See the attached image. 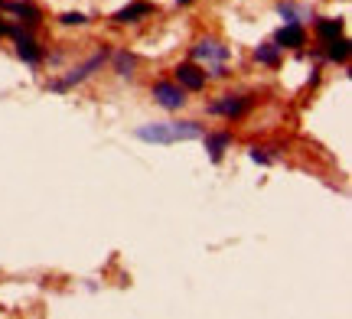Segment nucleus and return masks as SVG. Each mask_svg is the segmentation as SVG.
Returning <instances> with one entry per match:
<instances>
[{"label":"nucleus","mask_w":352,"mask_h":319,"mask_svg":"<svg viewBox=\"0 0 352 319\" xmlns=\"http://www.w3.org/2000/svg\"><path fill=\"white\" fill-rule=\"evenodd\" d=\"M140 141L147 143H179V141H199L202 128L196 121H166V124H144L138 130Z\"/></svg>","instance_id":"f257e3e1"},{"label":"nucleus","mask_w":352,"mask_h":319,"mask_svg":"<svg viewBox=\"0 0 352 319\" xmlns=\"http://www.w3.org/2000/svg\"><path fill=\"white\" fill-rule=\"evenodd\" d=\"M104 59H108V52H104V49L95 52V56H91V59H88L85 65H78V69H72V72H69L65 78H59V82H52V91H69L72 85H78V82H85V78L91 75L95 69H101V62H104Z\"/></svg>","instance_id":"f03ea898"},{"label":"nucleus","mask_w":352,"mask_h":319,"mask_svg":"<svg viewBox=\"0 0 352 319\" xmlns=\"http://www.w3.org/2000/svg\"><path fill=\"white\" fill-rule=\"evenodd\" d=\"M153 98H157V104L166 108V111H179V108L186 104V91L179 88L176 82H157V85H153Z\"/></svg>","instance_id":"7ed1b4c3"},{"label":"nucleus","mask_w":352,"mask_h":319,"mask_svg":"<svg viewBox=\"0 0 352 319\" xmlns=\"http://www.w3.org/2000/svg\"><path fill=\"white\" fill-rule=\"evenodd\" d=\"M252 104H254V98H245V95H241V98L239 95H222L219 102H212L209 111H212V115H222V117H241Z\"/></svg>","instance_id":"20e7f679"},{"label":"nucleus","mask_w":352,"mask_h":319,"mask_svg":"<svg viewBox=\"0 0 352 319\" xmlns=\"http://www.w3.org/2000/svg\"><path fill=\"white\" fill-rule=\"evenodd\" d=\"M173 72H176V85H179V88H189V91L206 88V72H202L199 65L183 62V65H176Z\"/></svg>","instance_id":"39448f33"},{"label":"nucleus","mask_w":352,"mask_h":319,"mask_svg":"<svg viewBox=\"0 0 352 319\" xmlns=\"http://www.w3.org/2000/svg\"><path fill=\"white\" fill-rule=\"evenodd\" d=\"M192 56H196V62H226L228 59V46H219L215 39H202L192 46Z\"/></svg>","instance_id":"423d86ee"},{"label":"nucleus","mask_w":352,"mask_h":319,"mask_svg":"<svg viewBox=\"0 0 352 319\" xmlns=\"http://www.w3.org/2000/svg\"><path fill=\"white\" fill-rule=\"evenodd\" d=\"M153 10H157V7L147 3V0H134V3H127L124 10L114 13V23H138V20H144V16H151Z\"/></svg>","instance_id":"0eeeda50"},{"label":"nucleus","mask_w":352,"mask_h":319,"mask_svg":"<svg viewBox=\"0 0 352 319\" xmlns=\"http://www.w3.org/2000/svg\"><path fill=\"white\" fill-rule=\"evenodd\" d=\"M7 33H13V36H16V52H20V59H23V62L36 65L39 59H43V52H39V46H36V43H33L30 36H23V33H20L16 26H13V29L7 26Z\"/></svg>","instance_id":"6e6552de"},{"label":"nucleus","mask_w":352,"mask_h":319,"mask_svg":"<svg viewBox=\"0 0 352 319\" xmlns=\"http://www.w3.org/2000/svg\"><path fill=\"white\" fill-rule=\"evenodd\" d=\"M274 43L284 49H297V46H303V26L300 23H287V26H280L277 29V36H274Z\"/></svg>","instance_id":"1a4fd4ad"},{"label":"nucleus","mask_w":352,"mask_h":319,"mask_svg":"<svg viewBox=\"0 0 352 319\" xmlns=\"http://www.w3.org/2000/svg\"><path fill=\"white\" fill-rule=\"evenodd\" d=\"M0 7H3V10H10V13H20V16H23L26 23H39V10H36V7H30V3H16V0H3Z\"/></svg>","instance_id":"9d476101"},{"label":"nucleus","mask_w":352,"mask_h":319,"mask_svg":"<svg viewBox=\"0 0 352 319\" xmlns=\"http://www.w3.org/2000/svg\"><path fill=\"white\" fill-rule=\"evenodd\" d=\"M254 59L261 65H277L280 62V46H277V43H264V46L254 49Z\"/></svg>","instance_id":"9b49d317"},{"label":"nucleus","mask_w":352,"mask_h":319,"mask_svg":"<svg viewBox=\"0 0 352 319\" xmlns=\"http://www.w3.org/2000/svg\"><path fill=\"white\" fill-rule=\"evenodd\" d=\"M329 46H327V56L333 59V62H346L349 59V43L342 36H336V39H327Z\"/></svg>","instance_id":"f8f14e48"},{"label":"nucleus","mask_w":352,"mask_h":319,"mask_svg":"<svg viewBox=\"0 0 352 319\" xmlns=\"http://www.w3.org/2000/svg\"><path fill=\"white\" fill-rule=\"evenodd\" d=\"M316 33H320V39L342 36V20H320V23H316Z\"/></svg>","instance_id":"ddd939ff"},{"label":"nucleus","mask_w":352,"mask_h":319,"mask_svg":"<svg viewBox=\"0 0 352 319\" xmlns=\"http://www.w3.org/2000/svg\"><path fill=\"white\" fill-rule=\"evenodd\" d=\"M228 143H232V137H228V134H215V137H209V156H212L215 163L222 160V154H226Z\"/></svg>","instance_id":"4468645a"},{"label":"nucleus","mask_w":352,"mask_h":319,"mask_svg":"<svg viewBox=\"0 0 352 319\" xmlns=\"http://www.w3.org/2000/svg\"><path fill=\"white\" fill-rule=\"evenodd\" d=\"M280 16H284V20H287V23H300L303 16H307V10H303V7H294V3H280Z\"/></svg>","instance_id":"2eb2a0df"},{"label":"nucleus","mask_w":352,"mask_h":319,"mask_svg":"<svg viewBox=\"0 0 352 319\" xmlns=\"http://www.w3.org/2000/svg\"><path fill=\"white\" fill-rule=\"evenodd\" d=\"M114 69H118V75H131V69H134V56L118 52V56H114Z\"/></svg>","instance_id":"dca6fc26"},{"label":"nucleus","mask_w":352,"mask_h":319,"mask_svg":"<svg viewBox=\"0 0 352 319\" xmlns=\"http://www.w3.org/2000/svg\"><path fill=\"white\" fill-rule=\"evenodd\" d=\"M59 20H63L65 26H78V23H88V20H85V16H82V13H63Z\"/></svg>","instance_id":"f3484780"},{"label":"nucleus","mask_w":352,"mask_h":319,"mask_svg":"<svg viewBox=\"0 0 352 319\" xmlns=\"http://www.w3.org/2000/svg\"><path fill=\"white\" fill-rule=\"evenodd\" d=\"M252 160H254V163H264V166L271 163V156H267V154H261V150H252Z\"/></svg>","instance_id":"a211bd4d"},{"label":"nucleus","mask_w":352,"mask_h":319,"mask_svg":"<svg viewBox=\"0 0 352 319\" xmlns=\"http://www.w3.org/2000/svg\"><path fill=\"white\" fill-rule=\"evenodd\" d=\"M3 33H7V26H3V23H0V36H3Z\"/></svg>","instance_id":"6ab92c4d"},{"label":"nucleus","mask_w":352,"mask_h":319,"mask_svg":"<svg viewBox=\"0 0 352 319\" xmlns=\"http://www.w3.org/2000/svg\"><path fill=\"white\" fill-rule=\"evenodd\" d=\"M176 3H192V0H176Z\"/></svg>","instance_id":"aec40b11"}]
</instances>
